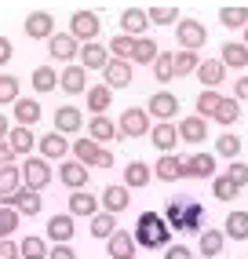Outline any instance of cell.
<instances>
[{
  "label": "cell",
  "mask_w": 248,
  "mask_h": 259,
  "mask_svg": "<svg viewBox=\"0 0 248 259\" xmlns=\"http://www.w3.org/2000/svg\"><path fill=\"white\" fill-rule=\"evenodd\" d=\"M150 179H153V168L150 164H143V161L124 164V186H128V190H143Z\"/></svg>",
  "instance_id": "obj_33"
},
{
  "label": "cell",
  "mask_w": 248,
  "mask_h": 259,
  "mask_svg": "<svg viewBox=\"0 0 248 259\" xmlns=\"http://www.w3.org/2000/svg\"><path fill=\"white\" fill-rule=\"evenodd\" d=\"M0 208H15L19 215H40L44 201H40V194H37V190L19 186L15 194H0Z\"/></svg>",
  "instance_id": "obj_4"
},
{
  "label": "cell",
  "mask_w": 248,
  "mask_h": 259,
  "mask_svg": "<svg viewBox=\"0 0 248 259\" xmlns=\"http://www.w3.org/2000/svg\"><path fill=\"white\" fill-rule=\"evenodd\" d=\"M153 179H161V183H179V179H183V157H175V153H161V161L153 164Z\"/></svg>",
  "instance_id": "obj_26"
},
{
  "label": "cell",
  "mask_w": 248,
  "mask_h": 259,
  "mask_svg": "<svg viewBox=\"0 0 248 259\" xmlns=\"http://www.w3.org/2000/svg\"><path fill=\"white\" fill-rule=\"evenodd\" d=\"M216 153H219V157H226V161H237L241 139H237V135H219V139H216Z\"/></svg>",
  "instance_id": "obj_48"
},
{
  "label": "cell",
  "mask_w": 248,
  "mask_h": 259,
  "mask_svg": "<svg viewBox=\"0 0 248 259\" xmlns=\"http://www.w3.org/2000/svg\"><path fill=\"white\" fill-rule=\"evenodd\" d=\"M219 102H223V95H219L216 88H204V92L197 95V117H204V120H208L212 113L219 110Z\"/></svg>",
  "instance_id": "obj_43"
},
{
  "label": "cell",
  "mask_w": 248,
  "mask_h": 259,
  "mask_svg": "<svg viewBox=\"0 0 248 259\" xmlns=\"http://www.w3.org/2000/svg\"><path fill=\"white\" fill-rule=\"evenodd\" d=\"M11 55H15L11 40H8V37H0V66H8V62H11Z\"/></svg>",
  "instance_id": "obj_57"
},
{
  "label": "cell",
  "mask_w": 248,
  "mask_h": 259,
  "mask_svg": "<svg viewBox=\"0 0 248 259\" xmlns=\"http://www.w3.org/2000/svg\"><path fill=\"white\" fill-rule=\"evenodd\" d=\"M132 77H135V66H132V62H124V59H110V62L102 66V84H106L110 92L128 88Z\"/></svg>",
  "instance_id": "obj_8"
},
{
  "label": "cell",
  "mask_w": 248,
  "mask_h": 259,
  "mask_svg": "<svg viewBox=\"0 0 248 259\" xmlns=\"http://www.w3.org/2000/svg\"><path fill=\"white\" fill-rule=\"evenodd\" d=\"M11 113H15V124H22V128H33L40 120V102L37 99H15L11 102Z\"/></svg>",
  "instance_id": "obj_21"
},
{
  "label": "cell",
  "mask_w": 248,
  "mask_h": 259,
  "mask_svg": "<svg viewBox=\"0 0 248 259\" xmlns=\"http://www.w3.org/2000/svg\"><path fill=\"white\" fill-rule=\"evenodd\" d=\"M150 143L161 153H175V146H179V132H175L172 120H157V124L150 128Z\"/></svg>",
  "instance_id": "obj_16"
},
{
  "label": "cell",
  "mask_w": 248,
  "mask_h": 259,
  "mask_svg": "<svg viewBox=\"0 0 248 259\" xmlns=\"http://www.w3.org/2000/svg\"><path fill=\"white\" fill-rule=\"evenodd\" d=\"M8 132H11V120H8L4 113H0V143H4V139H8Z\"/></svg>",
  "instance_id": "obj_60"
},
{
  "label": "cell",
  "mask_w": 248,
  "mask_h": 259,
  "mask_svg": "<svg viewBox=\"0 0 248 259\" xmlns=\"http://www.w3.org/2000/svg\"><path fill=\"white\" fill-rule=\"evenodd\" d=\"M237 194H241V190L230 183L226 176H216V179H212V197H216V201H234Z\"/></svg>",
  "instance_id": "obj_47"
},
{
  "label": "cell",
  "mask_w": 248,
  "mask_h": 259,
  "mask_svg": "<svg viewBox=\"0 0 248 259\" xmlns=\"http://www.w3.org/2000/svg\"><path fill=\"white\" fill-rule=\"evenodd\" d=\"M172 66H175V77H190L197 70V51H172Z\"/></svg>",
  "instance_id": "obj_41"
},
{
  "label": "cell",
  "mask_w": 248,
  "mask_h": 259,
  "mask_svg": "<svg viewBox=\"0 0 248 259\" xmlns=\"http://www.w3.org/2000/svg\"><path fill=\"white\" fill-rule=\"evenodd\" d=\"M234 99L237 102H248V77H237L234 80Z\"/></svg>",
  "instance_id": "obj_56"
},
{
  "label": "cell",
  "mask_w": 248,
  "mask_h": 259,
  "mask_svg": "<svg viewBox=\"0 0 248 259\" xmlns=\"http://www.w3.org/2000/svg\"><path fill=\"white\" fill-rule=\"evenodd\" d=\"M164 259H193V248H186V245H168Z\"/></svg>",
  "instance_id": "obj_54"
},
{
  "label": "cell",
  "mask_w": 248,
  "mask_h": 259,
  "mask_svg": "<svg viewBox=\"0 0 248 259\" xmlns=\"http://www.w3.org/2000/svg\"><path fill=\"white\" fill-rule=\"evenodd\" d=\"M175 40H179L183 51H201L204 40H208V29L197 19H179V22H175Z\"/></svg>",
  "instance_id": "obj_6"
},
{
  "label": "cell",
  "mask_w": 248,
  "mask_h": 259,
  "mask_svg": "<svg viewBox=\"0 0 248 259\" xmlns=\"http://www.w3.org/2000/svg\"><path fill=\"white\" fill-rule=\"evenodd\" d=\"M146 113L157 117V120H172L175 113H179V99H175L172 92H157V95H150V102H146Z\"/></svg>",
  "instance_id": "obj_18"
},
{
  "label": "cell",
  "mask_w": 248,
  "mask_h": 259,
  "mask_svg": "<svg viewBox=\"0 0 248 259\" xmlns=\"http://www.w3.org/2000/svg\"><path fill=\"white\" fill-rule=\"evenodd\" d=\"M22 252H19V245H15L11 237H0V259H19Z\"/></svg>",
  "instance_id": "obj_53"
},
{
  "label": "cell",
  "mask_w": 248,
  "mask_h": 259,
  "mask_svg": "<svg viewBox=\"0 0 248 259\" xmlns=\"http://www.w3.org/2000/svg\"><path fill=\"white\" fill-rule=\"evenodd\" d=\"M59 179H62L69 190H84V186H88V168H84L80 161H73V157H66V161L59 164Z\"/></svg>",
  "instance_id": "obj_27"
},
{
  "label": "cell",
  "mask_w": 248,
  "mask_h": 259,
  "mask_svg": "<svg viewBox=\"0 0 248 259\" xmlns=\"http://www.w3.org/2000/svg\"><path fill=\"white\" fill-rule=\"evenodd\" d=\"M15 99H19V77L0 73V106H11Z\"/></svg>",
  "instance_id": "obj_49"
},
{
  "label": "cell",
  "mask_w": 248,
  "mask_h": 259,
  "mask_svg": "<svg viewBox=\"0 0 248 259\" xmlns=\"http://www.w3.org/2000/svg\"><path fill=\"white\" fill-rule=\"evenodd\" d=\"M80 66L84 70H102L106 62H110V48L106 44H99V40H88V44H80Z\"/></svg>",
  "instance_id": "obj_20"
},
{
  "label": "cell",
  "mask_w": 248,
  "mask_h": 259,
  "mask_svg": "<svg viewBox=\"0 0 248 259\" xmlns=\"http://www.w3.org/2000/svg\"><path fill=\"white\" fill-rule=\"evenodd\" d=\"M157 51H161V44L150 40V37H135V48H132V66H150L157 59Z\"/></svg>",
  "instance_id": "obj_35"
},
{
  "label": "cell",
  "mask_w": 248,
  "mask_h": 259,
  "mask_svg": "<svg viewBox=\"0 0 248 259\" xmlns=\"http://www.w3.org/2000/svg\"><path fill=\"white\" fill-rule=\"evenodd\" d=\"M4 143L15 150V157H19V153H22V157H29V153H33V146H37V135H33V128L15 124V128L8 132V139H4Z\"/></svg>",
  "instance_id": "obj_28"
},
{
  "label": "cell",
  "mask_w": 248,
  "mask_h": 259,
  "mask_svg": "<svg viewBox=\"0 0 248 259\" xmlns=\"http://www.w3.org/2000/svg\"><path fill=\"white\" fill-rule=\"evenodd\" d=\"M77 234V227H73V215H51V223H48V237L55 241V245H69V237Z\"/></svg>",
  "instance_id": "obj_31"
},
{
  "label": "cell",
  "mask_w": 248,
  "mask_h": 259,
  "mask_svg": "<svg viewBox=\"0 0 248 259\" xmlns=\"http://www.w3.org/2000/svg\"><path fill=\"white\" fill-rule=\"evenodd\" d=\"M80 128H84L80 106H59L55 110V132L59 135H80Z\"/></svg>",
  "instance_id": "obj_19"
},
{
  "label": "cell",
  "mask_w": 248,
  "mask_h": 259,
  "mask_svg": "<svg viewBox=\"0 0 248 259\" xmlns=\"http://www.w3.org/2000/svg\"><path fill=\"white\" fill-rule=\"evenodd\" d=\"M128 204H132V194H128V186H124V183L120 186H106L102 197H99V208L110 212V215H120Z\"/></svg>",
  "instance_id": "obj_14"
},
{
  "label": "cell",
  "mask_w": 248,
  "mask_h": 259,
  "mask_svg": "<svg viewBox=\"0 0 248 259\" xmlns=\"http://www.w3.org/2000/svg\"><path fill=\"white\" fill-rule=\"evenodd\" d=\"M146 26H150V19H146L143 8H124L120 11V33H128V37H146Z\"/></svg>",
  "instance_id": "obj_23"
},
{
  "label": "cell",
  "mask_w": 248,
  "mask_h": 259,
  "mask_svg": "<svg viewBox=\"0 0 248 259\" xmlns=\"http://www.w3.org/2000/svg\"><path fill=\"white\" fill-rule=\"evenodd\" d=\"M241 44H244V48H248V26H244V40H241Z\"/></svg>",
  "instance_id": "obj_62"
},
{
  "label": "cell",
  "mask_w": 248,
  "mask_h": 259,
  "mask_svg": "<svg viewBox=\"0 0 248 259\" xmlns=\"http://www.w3.org/2000/svg\"><path fill=\"white\" fill-rule=\"evenodd\" d=\"M99 29H102V19L95 11H73L69 15V37H73L77 44H88V40H95L99 37Z\"/></svg>",
  "instance_id": "obj_5"
},
{
  "label": "cell",
  "mask_w": 248,
  "mask_h": 259,
  "mask_svg": "<svg viewBox=\"0 0 248 259\" xmlns=\"http://www.w3.org/2000/svg\"><path fill=\"white\" fill-rule=\"evenodd\" d=\"M19 252H22V255H48V241H44V237H22Z\"/></svg>",
  "instance_id": "obj_52"
},
{
  "label": "cell",
  "mask_w": 248,
  "mask_h": 259,
  "mask_svg": "<svg viewBox=\"0 0 248 259\" xmlns=\"http://www.w3.org/2000/svg\"><path fill=\"white\" fill-rule=\"evenodd\" d=\"M22 29H26L29 40H48L51 33H55V19H51V11H29Z\"/></svg>",
  "instance_id": "obj_13"
},
{
  "label": "cell",
  "mask_w": 248,
  "mask_h": 259,
  "mask_svg": "<svg viewBox=\"0 0 248 259\" xmlns=\"http://www.w3.org/2000/svg\"><path fill=\"white\" fill-rule=\"evenodd\" d=\"M197 80L204 84V88H219V84L226 80V66L219 62V59H204V62H197Z\"/></svg>",
  "instance_id": "obj_29"
},
{
  "label": "cell",
  "mask_w": 248,
  "mask_h": 259,
  "mask_svg": "<svg viewBox=\"0 0 248 259\" xmlns=\"http://www.w3.org/2000/svg\"><path fill=\"white\" fill-rule=\"evenodd\" d=\"M164 223L175 234H197L204 230V204L190 194H172L164 204Z\"/></svg>",
  "instance_id": "obj_1"
},
{
  "label": "cell",
  "mask_w": 248,
  "mask_h": 259,
  "mask_svg": "<svg viewBox=\"0 0 248 259\" xmlns=\"http://www.w3.org/2000/svg\"><path fill=\"white\" fill-rule=\"evenodd\" d=\"M99 143L95 139H88V135H77L73 143H69V153H73V161H80L84 168H95V161H99Z\"/></svg>",
  "instance_id": "obj_22"
},
{
  "label": "cell",
  "mask_w": 248,
  "mask_h": 259,
  "mask_svg": "<svg viewBox=\"0 0 248 259\" xmlns=\"http://www.w3.org/2000/svg\"><path fill=\"white\" fill-rule=\"evenodd\" d=\"M22 186H29V190H37V194H40V190L51 183V164L44 161V157H33V153H29V157H22Z\"/></svg>",
  "instance_id": "obj_7"
},
{
  "label": "cell",
  "mask_w": 248,
  "mask_h": 259,
  "mask_svg": "<svg viewBox=\"0 0 248 259\" xmlns=\"http://www.w3.org/2000/svg\"><path fill=\"white\" fill-rule=\"evenodd\" d=\"M219 62L226 66V70H244L248 66V48L241 40H226L223 51H219Z\"/></svg>",
  "instance_id": "obj_30"
},
{
  "label": "cell",
  "mask_w": 248,
  "mask_h": 259,
  "mask_svg": "<svg viewBox=\"0 0 248 259\" xmlns=\"http://www.w3.org/2000/svg\"><path fill=\"white\" fill-rule=\"evenodd\" d=\"M175 132H179V139H183V143L201 146V143L208 139V120H204V117H197V113H193V117H183L179 124H175Z\"/></svg>",
  "instance_id": "obj_15"
},
{
  "label": "cell",
  "mask_w": 248,
  "mask_h": 259,
  "mask_svg": "<svg viewBox=\"0 0 248 259\" xmlns=\"http://www.w3.org/2000/svg\"><path fill=\"white\" fill-rule=\"evenodd\" d=\"M22 259H48V255H22Z\"/></svg>",
  "instance_id": "obj_61"
},
{
  "label": "cell",
  "mask_w": 248,
  "mask_h": 259,
  "mask_svg": "<svg viewBox=\"0 0 248 259\" xmlns=\"http://www.w3.org/2000/svg\"><path fill=\"white\" fill-rule=\"evenodd\" d=\"M132 237H135L139 248H168L172 230H168V223H164L161 212H143L139 223H135V230H132Z\"/></svg>",
  "instance_id": "obj_2"
},
{
  "label": "cell",
  "mask_w": 248,
  "mask_h": 259,
  "mask_svg": "<svg viewBox=\"0 0 248 259\" xmlns=\"http://www.w3.org/2000/svg\"><path fill=\"white\" fill-rule=\"evenodd\" d=\"M153 128V117L143 110V106H128L120 113L117 120V132H120V139H139V135H150Z\"/></svg>",
  "instance_id": "obj_3"
},
{
  "label": "cell",
  "mask_w": 248,
  "mask_h": 259,
  "mask_svg": "<svg viewBox=\"0 0 248 259\" xmlns=\"http://www.w3.org/2000/svg\"><path fill=\"white\" fill-rule=\"evenodd\" d=\"M226 179L234 183L237 190H244V186H248V164H241V161H230V164H226Z\"/></svg>",
  "instance_id": "obj_51"
},
{
  "label": "cell",
  "mask_w": 248,
  "mask_h": 259,
  "mask_svg": "<svg viewBox=\"0 0 248 259\" xmlns=\"http://www.w3.org/2000/svg\"><path fill=\"white\" fill-rule=\"evenodd\" d=\"M48 259H77V252L69 248V245H51V252H48Z\"/></svg>",
  "instance_id": "obj_55"
},
{
  "label": "cell",
  "mask_w": 248,
  "mask_h": 259,
  "mask_svg": "<svg viewBox=\"0 0 248 259\" xmlns=\"http://www.w3.org/2000/svg\"><path fill=\"white\" fill-rule=\"evenodd\" d=\"M110 48V59H124V62H132V48H135V37H128V33H117V37L106 44Z\"/></svg>",
  "instance_id": "obj_42"
},
{
  "label": "cell",
  "mask_w": 248,
  "mask_h": 259,
  "mask_svg": "<svg viewBox=\"0 0 248 259\" xmlns=\"http://www.w3.org/2000/svg\"><path fill=\"white\" fill-rule=\"evenodd\" d=\"M59 88L66 95H84L88 92V70L80 62H66V70L59 73Z\"/></svg>",
  "instance_id": "obj_11"
},
{
  "label": "cell",
  "mask_w": 248,
  "mask_h": 259,
  "mask_svg": "<svg viewBox=\"0 0 248 259\" xmlns=\"http://www.w3.org/2000/svg\"><path fill=\"white\" fill-rule=\"evenodd\" d=\"M216 153H193V157H183V179H216Z\"/></svg>",
  "instance_id": "obj_9"
},
{
  "label": "cell",
  "mask_w": 248,
  "mask_h": 259,
  "mask_svg": "<svg viewBox=\"0 0 248 259\" xmlns=\"http://www.w3.org/2000/svg\"><path fill=\"white\" fill-rule=\"evenodd\" d=\"M212 120H219L223 128L237 124V120H241V102H237V99H226V95H223V102H219V110L212 113Z\"/></svg>",
  "instance_id": "obj_38"
},
{
  "label": "cell",
  "mask_w": 248,
  "mask_h": 259,
  "mask_svg": "<svg viewBox=\"0 0 248 259\" xmlns=\"http://www.w3.org/2000/svg\"><path fill=\"white\" fill-rule=\"evenodd\" d=\"M37 150H40V157L44 161H66L69 157V139H66V135H40V139H37Z\"/></svg>",
  "instance_id": "obj_17"
},
{
  "label": "cell",
  "mask_w": 248,
  "mask_h": 259,
  "mask_svg": "<svg viewBox=\"0 0 248 259\" xmlns=\"http://www.w3.org/2000/svg\"><path fill=\"white\" fill-rule=\"evenodd\" d=\"M84 106L92 110V117L95 113H106L113 106V92L106 88V84H88V92H84Z\"/></svg>",
  "instance_id": "obj_24"
},
{
  "label": "cell",
  "mask_w": 248,
  "mask_h": 259,
  "mask_svg": "<svg viewBox=\"0 0 248 259\" xmlns=\"http://www.w3.org/2000/svg\"><path fill=\"white\" fill-rule=\"evenodd\" d=\"M223 234H226L230 241H248V212H230Z\"/></svg>",
  "instance_id": "obj_36"
},
{
  "label": "cell",
  "mask_w": 248,
  "mask_h": 259,
  "mask_svg": "<svg viewBox=\"0 0 248 259\" xmlns=\"http://www.w3.org/2000/svg\"><path fill=\"white\" fill-rule=\"evenodd\" d=\"M19 223H22V215L15 208H0V237H11L15 230H19Z\"/></svg>",
  "instance_id": "obj_50"
},
{
  "label": "cell",
  "mask_w": 248,
  "mask_h": 259,
  "mask_svg": "<svg viewBox=\"0 0 248 259\" xmlns=\"http://www.w3.org/2000/svg\"><path fill=\"white\" fill-rule=\"evenodd\" d=\"M150 70H153V80H157V84H168V80H175L172 51H157V59L150 62Z\"/></svg>",
  "instance_id": "obj_37"
},
{
  "label": "cell",
  "mask_w": 248,
  "mask_h": 259,
  "mask_svg": "<svg viewBox=\"0 0 248 259\" xmlns=\"http://www.w3.org/2000/svg\"><path fill=\"white\" fill-rule=\"evenodd\" d=\"M106 248H110V259H135V237L128 230H113L106 237Z\"/></svg>",
  "instance_id": "obj_25"
},
{
  "label": "cell",
  "mask_w": 248,
  "mask_h": 259,
  "mask_svg": "<svg viewBox=\"0 0 248 259\" xmlns=\"http://www.w3.org/2000/svg\"><path fill=\"white\" fill-rule=\"evenodd\" d=\"M95 168H113V150H99V161H95Z\"/></svg>",
  "instance_id": "obj_58"
},
{
  "label": "cell",
  "mask_w": 248,
  "mask_h": 259,
  "mask_svg": "<svg viewBox=\"0 0 248 259\" xmlns=\"http://www.w3.org/2000/svg\"><path fill=\"white\" fill-rule=\"evenodd\" d=\"M99 212V197L95 194H84V190H73L69 194V215H88L92 219Z\"/></svg>",
  "instance_id": "obj_34"
},
{
  "label": "cell",
  "mask_w": 248,
  "mask_h": 259,
  "mask_svg": "<svg viewBox=\"0 0 248 259\" xmlns=\"http://www.w3.org/2000/svg\"><path fill=\"white\" fill-rule=\"evenodd\" d=\"M113 230H117V215H110V212L99 208V212L92 215V237H102V241H106Z\"/></svg>",
  "instance_id": "obj_40"
},
{
  "label": "cell",
  "mask_w": 248,
  "mask_h": 259,
  "mask_svg": "<svg viewBox=\"0 0 248 259\" xmlns=\"http://www.w3.org/2000/svg\"><path fill=\"white\" fill-rule=\"evenodd\" d=\"M19 186H22L19 164H4V168H0V194H15Z\"/></svg>",
  "instance_id": "obj_44"
},
{
  "label": "cell",
  "mask_w": 248,
  "mask_h": 259,
  "mask_svg": "<svg viewBox=\"0 0 248 259\" xmlns=\"http://www.w3.org/2000/svg\"><path fill=\"white\" fill-rule=\"evenodd\" d=\"M219 22L226 29H244L248 26V8H223L219 11Z\"/></svg>",
  "instance_id": "obj_45"
},
{
  "label": "cell",
  "mask_w": 248,
  "mask_h": 259,
  "mask_svg": "<svg viewBox=\"0 0 248 259\" xmlns=\"http://www.w3.org/2000/svg\"><path fill=\"white\" fill-rule=\"evenodd\" d=\"M29 80H33V88H37L40 95H48V92H55V88H59V73L51 70V66H37Z\"/></svg>",
  "instance_id": "obj_39"
},
{
  "label": "cell",
  "mask_w": 248,
  "mask_h": 259,
  "mask_svg": "<svg viewBox=\"0 0 248 259\" xmlns=\"http://www.w3.org/2000/svg\"><path fill=\"white\" fill-rule=\"evenodd\" d=\"M223 248H226V234H223V230H201V237H197V252H201L204 259H216Z\"/></svg>",
  "instance_id": "obj_32"
},
{
  "label": "cell",
  "mask_w": 248,
  "mask_h": 259,
  "mask_svg": "<svg viewBox=\"0 0 248 259\" xmlns=\"http://www.w3.org/2000/svg\"><path fill=\"white\" fill-rule=\"evenodd\" d=\"M77 51H80V44L69 37V33H59V29H55V33L48 37V55L55 59V62H73Z\"/></svg>",
  "instance_id": "obj_12"
},
{
  "label": "cell",
  "mask_w": 248,
  "mask_h": 259,
  "mask_svg": "<svg viewBox=\"0 0 248 259\" xmlns=\"http://www.w3.org/2000/svg\"><path fill=\"white\" fill-rule=\"evenodd\" d=\"M146 19H150V26H175V22L183 19V15L175 11V8H150V11H146Z\"/></svg>",
  "instance_id": "obj_46"
},
{
  "label": "cell",
  "mask_w": 248,
  "mask_h": 259,
  "mask_svg": "<svg viewBox=\"0 0 248 259\" xmlns=\"http://www.w3.org/2000/svg\"><path fill=\"white\" fill-rule=\"evenodd\" d=\"M4 164H15V150L8 143H0V168H4Z\"/></svg>",
  "instance_id": "obj_59"
},
{
  "label": "cell",
  "mask_w": 248,
  "mask_h": 259,
  "mask_svg": "<svg viewBox=\"0 0 248 259\" xmlns=\"http://www.w3.org/2000/svg\"><path fill=\"white\" fill-rule=\"evenodd\" d=\"M84 132H88V139H95L99 146L113 143V139H120V132H117V120H110L106 113H95L92 120H84Z\"/></svg>",
  "instance_id": "obj_10"
}]
</instances>
